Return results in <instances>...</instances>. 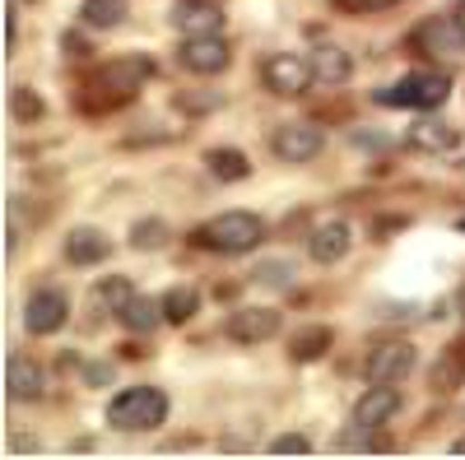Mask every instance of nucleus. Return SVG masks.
Returning <instances> with one entry per match:
<instances>
[{"mask_svg": "<svg viewBox=\"0 0 465 460\" xmlns=\"http://www.w3.org/2000/svg\"><path fill=\"white\" fill-rule=\"evenodd\" d=\"M149 74H153L149 56H116L107 65H94L84 74V84H80V103L89 112H116V107H126L144 89Z\"/></svg>", "mask_w": 465, "mask_h": 460, "instance_id": "nucleus-1", "label": "nucleus"}, {"mask_svg": "<svg viewBox=\"0 0 465 460\" xmlns=\"http://www.w3.org/2000/svg\"><path fill=\"white\" fill-rule=\"evenodd\" d=\"M261 238H265V223L247 210H223V214L205 219L196 233H191V242H196L201 251H219V256H242Z\"/></svg>", "mask_w": 465, "mask_h": 460, "instance_id": "nucleus-2", "label": "nucleus"}, {"mask_svg": "<svg viewBox=\"0 0 465 460\" xmlns=\"http://www.w3.org/2000/svg\"><path fill=\"white\" fill-rule=\"evenodd\" d=\"M107 424L116 433H153L168 424V396L159 387H126L107 405Z\"/></svg>", "mask_w": 465, "mask_h": 460, "instance_id": "nucleus-3", "label": "nucleus"}, {"mask_svg": "<svg viewBox=\"0 0 465 460\" xmlns=\"http://www.w3.org/2000/svg\"><path fill=\"white\" fill-rule=\"evenodd\" d=\"M447 93H451V89H447V74H438V70H414V74H405V80L377 89V103H381V107H419V112H429V107H442Z\"/></svg>", "mask_w": 465, "mask_h": 460, "instance_id": "nucleus-4", "label": "nucleus"}, {"mask_svg": "<svg viewBox=\"0 0 465 460\" xmlns=\"http://www.w3.org/2000/svg\"><path fill=\"white\" fill-rule=\"evenodd\" d=\"M261 84L280 98H298L307 84H312V61L298 52H270L261 61Z\"/></svg>", "mask_w": 465, "mask_h": 460, "instance_id": "nucleus-5", "label": "nucleus"}, {"mask_svg": "<svg viewBox=\"0 0 465 460\" xmlns=\"http://www.w3.org/2000/svg\"><path fill=\"white\" fill-rule=\"evenodd\" d=\"M322 144H326V135L312 122H284L270 135V149H275L280 163H312L322 153Z\"/></svg>", "mask_w": 465, "mask_h": 460, "instance_id": "nucleus-6", "label": "nucleus"}, {"mask_svg": "<svg viewBox=\"0 0 465 460\" xmlns=\"http://www.w3.org/2000/svg\"><path fill=\"white\" fill-rule=\"evenodd\" d=\"M223 335H228L232 344H247V349H256V344H265V339L280 335V312H275V307H238V312H228Z\"/></svg>", "mask_w": 465, "mask_h": 460, "instance_id": "nucleus-7", "label": "nucleus"}, {"mask_svg": "<svg viewBox=\"0 0 465 460\" xmlns=\"http://www.w3.org/2000/svg\"><path fill=\"white\" fill-rule=\"evenodd\" d=\"M410 47L419 56H465V24L460 19H429V24H419L414 37H410Z\"/></svg>", "mask_w": 465, "mask_h": 460, "instance_id": "nucleus-8", "label": "nucleus"}, {"mask_svg": "<svg viewBox=\"0 0 465 460\" xmlns=\"http://www.w3.org/2000/svg\"><path fill=\"white\" fill-rule=\"evenodd\" d=\"M228 43L219 33H191V37H182V47H177V65L182 70H191V74H219L223 65H228Z\"/></svg>", "mask_w": 465, "mask_h": 460, "instance_id": "nucleus-9", "label": "nucleus"}, {"mask_svg": "<svg viewBox=\"0 0 465 460\" xmlns=\"http://www.w3.org/2000/svg\"><path fill=\"white\" fill-rule=\"evenodd\" d=\"M70 321V298L61 289H37L24 307V326L28 335H56Z\"/></svg>", "mask_w": 465, "mask_h": 460, "instance_id": "nucleus-10", "label": "nucleus"}, {"mask_svg": "<svg viewBox=\"0 0 465 460\" xmlns=\"http://www.w3.org/2000/svg\"><path fill=\"white\" fill-rule=\"evenodd\" d=\"M396 409H401V391L391 387V381H372L368 396L354 405V414H349V424H354L359 433H372V428L386 424V418H396Z\"/></svg>", "mask_w": 465, "mask_h": 460, "instance_id": "nucleus-11", "label": "nucleus"}, {"mask_svg": "<svg viewBox=\"0 0 465 460\" xmlns=\"http://www.w3.org/2000/svg\"><path fill=\"white\" fill-rule=\"evenodd\" d=\"M410 367H414V344L410 339H381L363 363V377L368 381H401Z\"/></svg>", "mask_w": 465, "mask_h": 460, "instance_id": "nucleus-12", "label": "nucleus"}, {"mask_svg": "<svg viewBox=\"0 0 465 460\" xmlns=\"http://www.w3.org/2000/svg\"><path fill=\"white\" fill-rule=\"evenodd\" d=\"M43 367H37V358H28V354H10V363H5V396L15 400V405H33V400H43Z\"/></svg>", "mask_w": 465, "mask_h": 460, "instance_id": "nucleus-13", "label": "nucleus"}, {"mask_svg": "<svg viewBox=\"0 0 465 460\" xmlns=\"http://www.w3.org/2000/svg\"><path fill=\"white\" fill-rule=\"evenodd\" d=\"M349 247H354V233H349L344 219H331L322 223L312 238H307V256H312L317 265H340L349 256Z\"/></svg>", "mask_w": 465, "mask_h": 460, "instance_id": "nucleus-14", "label": "nucleus"}, {"mask_svg": "<svg viewBox=\"0 0 465 460\" xmlns=\"http://www.w3.org/2000/svg\"><path fill=\"white\" fill-rule=\"evenodd\" d=\"M307 61H312V80L322 89H340L349 84V74H354V65H349V52L335 47V43H317L312 52H307Z\"/></svg>", "mask_w": 465, "mask_h": 460, "instance_id": "nucleus-15", "label": "nucleus"}, {"mask_svg": "<svg viewBox=\"0 0 465 460\" xmlns=\"http://www.w3.org/2000/svg\"><path fill=\"white\" fill-rule=\"evenodd\" d=\"M405 144L419 149V153H447L460 144V126H447L438 117H419L410 131H405Z\"/></svg>", "mask_w": 465, "mask_h": 460, "instance_id": "nucleus-16", "label": "nucleus"}, {"mask_svg": "<svg viewBox=\"0 0 465 460\" xmlns=\"http://www.w3.org/2000/svg\"><path fill=\"white\" fill-rule=\"evenodd\" d=\"M173 24L191 37V33H219L223 28V15H219V0H182Z\"/></svg>", "mask_w": 465, "mask_h": 460, "instance_id": "nucleus-17", "label": "nucleus"}, {"mask_svg": "<svg viewBox=\"0 0 465 460\" xmlns=\"http://www.w3.org/2000/svg\"><path fill=\"white\" fill-rule=\"evenodd\" d=\"M429 387H433L438 396H451V391L465 387V344H451V349H442V358H438L433 372H429Z\"/></svg>", "mask_w": 465, "mask_h": 460, "instance_id": "nucleus-18", "label": "nucleus"}, {"mask_svg": "<svg viewBox=\"0 0 465 460\" xmlns=\"http://www.w3.org/2000/svg\"><path fill=\"white\" fill-rule=\"evenodd\" d=\"M65 260L70 265H98V260H107V238L98 233V228H70Z\"/></svg>", "mask_w": 465, "mask_h": 460, "instance_id": "nucleus-19", "label": "nucleus"}, {"mask_svg": "<svg viewBox=\"0 0 465 460\" xmlns=\"http://www.w3.org/2000/svg\"><path fill=\"white\" fill-rule=\"evenodd\" d=\"M116 321H122L131 335H149V330H159V321H163V302H153V298H131L122 312H116Z\"/></svg>", "mask_w": 465, "mask_h": 460, "instance_id": "nucleus-20", "label": "nucleus"}, {"mask_svg": "<svg viewBox=\"0 0 465 460\" xmlns=\"http://www.w3.org/2000/svg\"><path fill=\"white\" fill-rule=\"evenodd\" d=\"M331 326H302V330H293V339H289V358L293 363H317V358H326V349H331Z\"/></svg>", "mask_w": 465, "mask_h": 460, "instance_id": "nucleus-21", "label": "nucleus"}, {"mask_svg": "<svg viewBox=\"0 0 465 460\" xmlns=\"http://www.w3.org/2000/svg\"><path fill=\"white\" fill-rule=\"evenodd\" d=\"M159 302H163V321L186 326L191 317L201 312V289H196V284H173V289H168Z\"/></svg>", "mask_w": 465, "mask_h": 460, "instance_id": "nucleus-22", "label": "nucleus"}, {"mask_svg": "<svg viewBox=\"0 0 465 460\" xmlns=\"http://www.w3.org/2000/svg\"><path fill=\"white\" fill-rule=\"evenodd\" d=\"M205 163H210V172H214L219 181H247V177H252V163H247L242 149H210Z\"/></svg>", "mask_w": 465, "mask_h": 460, "instance_id": "nucleus-23", "label": "nucleus"}, {"mask_svg": "<svg viewBox=\"0 0 465 460\" xmlns=\"http://www.w3.org/2000/svg\"><path fill=\"white\" fill-rule=\"evenodd\" d=\"M131 298H135V289H131V279H126V275H107V279H98V284H94V302L103 307V312H112V317L122 312V307H126Z\"/></svg>", "mask_w": 465, "mask_h": 460, "instance_id": "nucleus-24", "label": "nucleus"}, {"mask_svg": "<svg viewBox=\"0 0 465 460\" xmlns=\"http://www.w3.org/2000/svg\"><path fill=\"white\" fill-rule=\"evenodd\" d=\"M80 19H84V28H116L126 19V0H84Z\"/></svg>", "mask_w": 465, "mask_h": 460, "instance_id": "nucleus-25", "label": "nucleus"}, {"mask_svg": "<svg viewBox=\"0 0 465 460\" xmlns=\"http://www.w3.org/2000/svg\"><path fill=\"white\" fill-rule=\"evenodd\" d=\"M168 242V223L163 219H140V223H131V247L135 251H159Z\"/></svg>", "mask_w": 465, "mask_h": 460, "instance_id": "nucleus-26", "label": "nucleus"}, {"mask_svg": "<svg viewBox=\"0 0 465 460\" xmlns=\"http://www.w3.org/2000/svg\"><path fill=\"white\" fill-rule=\"evenodd\" d=\"M10 112H15V122H43L47 103L37 98L28 84H15V89H10Z\"/></svg>", "mask_w": 465, "mask_h": 460, "instance_id": "nucleus-27", "label": "nucleus"}, {"mask_svg": "<svg viewBox=\"0 0 465 460\" xmlns=\"http://www.w3.org/2000/svg\"><path fill=\"white\" fill-rule=\"evenodd\" d=\"M252 275H256L261 284H289V275H293V270H289L284 260H265V265H256Z\"/></svg>", "mask_w": 465, "mask_h": 460, "instance_id": "nucleus-28", "label": "nucleus"}, {"mask_svg": "<svg viewBox=\"0 0 465 460\" xmlns=\"http://www.w3.org/2000/svg\"><path fill=\"white\" fill-rule=\"evenodd\" d=\"M270 451H275V455H289V451H312V442H307L302 433H284V437L270 442Z\"/></svg>", "mask_w": 465, "mask_h": 460, "instance_id": "nucleus-29", "label": "nucleus"}, {"mask_svg": "<svg viewBox=\"0 0 465 460\" xmlns=\"http://www.w3.org/2000/svg\"><path fill=\"white\" fill-rule=\"evenodd\" d=\"M349 10H359V15H368V10H391V5H401V0H344Z\"/></svg>", "mask_w": 465, "mask_h": 460, "instance_id": "nucleus-30", "label": "nucleus"}, {"mask_svg": "<svg viewBox=\"0 0 465 460\" xmlns=\"http://www.w3.org/2000/svg\"><path fill=\"white\" fill-rule=\"evenodd\" d=\"M61 47H65V56H89L84 37H74V33H65V37H61Z\"/></svg>", "mask_w": 465, "mask_h": 460, "instance_id": "nucleus-31", "label": "nucleus"}, {"mask_svg": "<svg viewBox=\"0 0 465 460\" xmlns=\"http://www.w3.org/2000/svg\"><path fill=\"white\" fill-rule=\"evenodd\" d=\"M460 321H465V289H460Z\"/></svg>", "mask_w": 465, "mask_h": 460, "instance_id": "nucleus-32", "label": "nucleus"}, {"mask_svg": "<svg viewBox=\"0 0 465 460\" xmlns=\"http://www.w3.org/2000/svg\"><path fill=\"white\" fill-rule=\"evenodd\" d=\"M451 451H465V437H460V442H456V446H451Z\"/></svg>", "mask_w": 465, "mask_h": 460, "instance_id": "nucleus-33", "label": "nucleus"}, {"mask_svg": "<svg viewBox=\"0 0 465 460\" xmlns=\"http://www.w3.org/2000/svg\"><path fill=\"white\" fill-rule=\"evenodd\" d=\"M460 24H465V0H460Z\"/></svg>", "mask_w": 465, "mask_h": 460, "instance_id": "nucleus-34", "label": "nucleus"}, {"mask_svg": "<svg viewBox=\"0 0 465 460\" xmlns=\"http://www.w3.org/2000/svg\"><path fill=\"white\" fill-rule=\"evenodd\" d=\"M460 228H465V223H460Z\"/></svg>", "mask_w": 465, "mask_h": 460, "instance_id": "nucleus-35", "label": "nucleus"}]
</instances>
